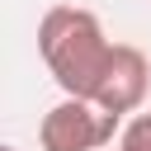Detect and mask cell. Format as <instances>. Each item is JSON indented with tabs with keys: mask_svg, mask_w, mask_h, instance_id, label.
<instances>
[{
	"mask_svg": "<svg viewBox=\"0 0 151 151\" xmlns=\"http://www.w3.org/2000/svg\"><path fill=\"white\" fill-rule=\"evenodd\" d=\"M123 132V118L109 113L104 104L85 99V94H66L61 104H52L38 123V146L42 151H99Z\"/></svg>",
	"mask_w": 151,
	"mask_h": 151,
	"instance_id": "2",
	"label": "cell"
},
{
	"mask_svg": "<svg viewBox=\"0 0 151 151\" xmlns=\"http://www.w3.org/2000/svg\"><path fill=\"white\" fill-rule=\"evenodd\" d=\"M146 94H151V61L132 42H113V57H109V66H104V76H99V85H94L90 99L104 104L109 113L127 118V113L142 109Z\"/></svg>",
	"mask_w": 151,
	"mask_h": 151,
	"instance_id": "3",
	"label": "cell"
},
{
	"mask_svg": "<svg viewBox=\"0 0 151 151\" xmlns=\"http://www.w3.org/2000/svg\"><path fill=\"white\" fill-rule=\"evenodd\" d=\"M0 151H19V146H0Z\"/></svg>",
	"mask_w": 151,
	"mask_h": 151,
	"instance_id": "5",
	"label": "cell"
},
{
	"mask_svg": "<svg viewBox=\"0 0 151 151\" xmlns=\"http://www.w3.org/2000/svg\"><path fill=\"white\" fill-rule=\"evenodd\" d=\"M38 57L61 85V94H94L113 42L104 38V24L80 5H52L38 19Z\"/></svg>",
	"mask_w": 151,
	"mask_h": 151,
	"instance_id": "1",
	"label": "cell"
},
{
	"mask_svg": "<svg viewBox=\"0 0 151 151\" xmlns=\"http://www.w3.org/2000/svg\"><path fill=\"white\" fill-rule=\"evenodd\" d=\"M113 151H151V113L127 118L123 132H118V146H113Z\"/></svg>",
	"mask_w": 151,
	"mask_h": 151,
	"instance_id": "4",
	"label": "cell"
}]
</instances>
